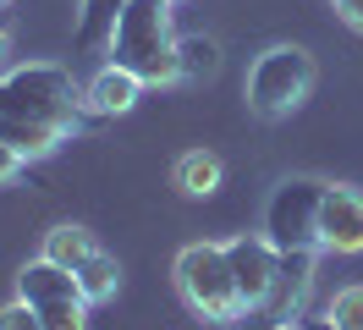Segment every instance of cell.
Returning a JSON list of instances; mask_svg holds the SVG:
<instances>
[{"label":"cell","mask_w":363,"mask_h":330,"mask_svg":"<svg viewBox=\"0 0 363 330\" xmlns=\"http://www.w3.org/2000/svg\"><path fill=\"white\" fill-rule=\"evenodd\" d=\"M0 61H6V33H0Z\"/></svg>","instance_id":"obj_21"},{"label":"cell","mask_w":363,"mask_h":330,"mask_svg":"<svg viewBox=\"0 0 363 330\" xmlns=\"http://www.w3.org/2000/svg\"><path fill=\"white\" fill-rule=\"evenodd\" d=\"M325 319L336 330H363V286H341L330 308H325Z\"/></svg>","instance_id":"obj_15"},{"label":"cell","mask_w":363,"mask_h":330,"mask_svg":"<svg viewBox=\"0 0 363 330\" xmlns=\"http://www.w3.org/2000/svg\"><path fill=\"white\" fill-rule=\"evenodd\" d=\"M17 297H28L33 308H45V303H61V297H83L77 292V275L72 270H61V264H50L45 253L33 264H23V275H17Z\"/></svg>","instance_id":"obj_10"},{"label":"cell","mask_w":363,"mask_h":330,"mask_svg":"<svg viewBox=\"0 0 363 330\" xmlns=\"http://www.w3.org/2000/svg\"><path fill=\"white\" fill-rule=\"evenodd\" d=\"M143 88H149L143 77H133L127 66L105 61V66L89 77V88H83V105H89L94 116H121V110L138 105V94H143Z\"/></svg>","instance_id":"obj_8"},{"label":"cell","mask_w":363,"mask_h":330,"mask_svg":"<svg viewBox=\"0 0 363 330\" xmlns=\"http://www.w3.org/2000/svg\"><path fill=\"white\" fill-rule=\"evenodd\" d=\"M177 286L193 314H204L215 325H226L242 314V297H237V275H231L226 242H193L177 253Z\"/></svg>","instance_id":"obj_3"},{"label":"cell","mask_w":363,"mask_h":330,"mask_svg":"<svg viewBox=\"0 0 363 330\" xmlns=\"http://www.w3.org/2000/svg\"><path fill=\"white\" fill-rule=\"evenodd\" d=\"M226 259H231V275H237V297H242V314L248 308H264L275 292V270H281V253H275L264 231L259 237H231L226 242Z\"/></svg>","instance_id":"obj_6"},{"label":"cell","mask_w":363,"mask_h":330,"mask_svg":"<svg viewBox=\"0 0 363 330\" xmlns=\"http://www.w3.org/2000/svg\"><path fill=\"white\" fill-rule=\"evenodd\" d=\"M319 204H325V182L286 176L264 204V242L275 253H319Z\"/></svg>","instance_id":"obj_5"},{"label":"cell","mask_w":363,"mask_h":330,"mask_svg":"<svg viewBox=\"0 0 363 330\" xmlns=\"http://www.w3.org/2000/svg\"><path fill=\"white\" fill-rule=\"evenodd\" d=\"M171 6L177 0H121L111 22V50L116 66H127L143 83H177V33H171Z\"/></svg>","instance_id":"obj_1"},{"label":"cell","mask_w":363,"mask_h":330,"mask_svg":"<svg viewBox=\"0 0 363 330\" xmlns=\"http://www.w3.org/2000/svg\"><path fill=\"white\" fill-rule=\"evenodd\" d=\"M0 330H45V319H39V308L28 297H17V303L0 308Z\"/></svg>","instance_id":"obj_17"},{"label":"cell","mask_w":363,"mask_h":330,"mask_svg":"<svg viewBox=\"0 0 363 330\" xmlns=\"http://www.w3.org/2000/svg\"><path fill=\"white\" fill-rule=\"evenodd\" d=\"M94 253H99V248H94V237L83 231V226H55V231L45 237V259L61 264V270H72V275H77V264L94 259Z\"/></svg>","instance_id":"obj_13"},{"label":"cell","mask_w":363,"mask_h":330,"mask_svg":"<svg viewBox=\"0 0 363 330\" xmlns=\"http://www.w3.org/2000/svg\"><path fill=\"white\" fill-rule=\"evenodd\" d=\"M171 176H177V187L187 198H209L215 187H220V160H215L209 149H193V154H182V160H177V171H171Z\"/></svg>","instance_id":"obj_12"},{"label":"cell","mask_w":363,"mask_h":330,"mask_svg":"<svg viewBox=\"0 0 363 330\" xmlns=\"http://www.w3.org/2000/svg\"><path fill=\"white\" fill-rule=\"evenodd\" d=\"M319 248L325 253H363V193L325 187V204H319Z\"/></svg>","instance_id":"obj_7"},{"label":"cell","mask_w":363,"mask_h":330,"mask_svg":"<svg viewBox=\"0 0 363 330\" xmlns=\"http://www.w3.org/2000/svg\"><path fill=\"white\" fill-rule=\"evenodd\" d=\"M220 72V44L204 39V33H187V39H177V77L182 83H204V77H215Z\"/></svg>","instance_id":"obj_11"},{"label":"cell","mask_w":363,"mask_h":330,"mask_svg":"<svg viewBox=\"0 0 363 330\" xmlns=\"http://www.w3.org/2000/svg\"><path fill=\"white\" fill-rule=\"evenodd\" d=\"M116 281H121V270H116L111 253H94V259L77 264V292H83V303H111Z\"/></svg>","instance_id":"obj_14"},{"label":"cell","mask_w":363,"mask_h":330,"mask_svg":"<svg viewBox=\"0 0 363 330\" xmlns=\"http://www.w3.org/2000/svg\"><path fill=\"white\" fill-rule=\"evenodd\" d=\"M308 88H314V55L297 44H275L248 72V110L259 121H281L308 99Z\"/></svg>","instance_id":"obj_4"},{"label":"cell","mask_w":363,"mask_h":330,"mask_svg":"<svg viewBox=\"0 0 363 330\" xmlns=\"http://www.w3.org/2000/svg\"><path fill=\"white\" fill-rule=\"evenodd\" d=\"M330 6H336L341 17H347V22H352V28L363 33V0H330Z\"/></svg>","instance_id":"obj_19"},{"label":"cell","mask_w":363,"mask_h":330,"mask_svg":"<svg viewBox=\"0 0 363 330\" xmlns=\"http://www.w3.org/2000/svg\"><path fill=\"white\" fill-rule=\"evenodd\" d=\"M17 176H23V154L0 138V187H6V182H17Z\"/></svg>","instance_id":"obj_18"},{"label":"cell","mask_w":363,"mask_h":330,"mask_svg":"<svg viewBox=\"0 0 363 330\" xmlns=\"http://www.w3.org/2000/svg\"><path fill=\"white\" fill-rule=\"evenodd\" d=\"M0 105L11 110H28V116H45V121H55V127H77L83 121V88L72 83L67 66L55 61H28L17 66V72H6L0 77Z\"/></svg>","instance_id":"obj_2"},{"label":"cell","mask_w":363,"mask_h":330,"mask_svg":"<svg viewBox=\"0 0 363 330\" xmlns=\"http://www.w3.org/2000/svg\"><path fill=\"white\" fill-rule=\"evenodd\" d=\"M0 138L23 154V160H39V154H50L61 138H67V127H55V121H45V116H28V110L0 105Z\"/></svg>","instance_id":"obj_9"},{"label":"cell","mask_w":363,"mask_h":330,"mask_svg":"<svg viewBox=\"0 0 363 330\" xmlns=\"http://www.w3.org/2000/svg\"><path fill=\"white\" fill-rule=\"evenodd\" d=\"M83 297H61V303H45L39 308V319H45V330H83Z\"/></svg>","instance_id":"obj_16"},{"label":"cell","mask_w":363,"mask_h":330,"mask_svg":"<svg viewBox=\"0 0 363 330\" xmlns=\"http://www.w3.org/2000/svg\"><path fill=\"white\" fill-rule=\"evenodd\" d=\"M303 330H336V325H330V319H308Z\"/></svg>","instance_id":"obj_20"}]
</instances>
